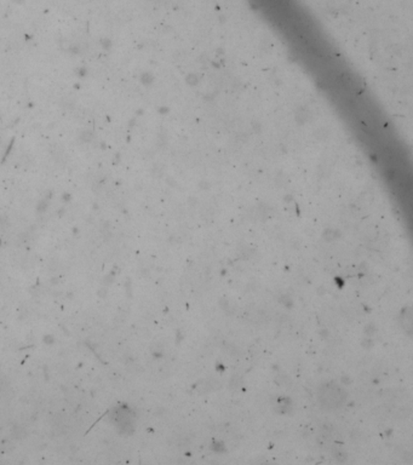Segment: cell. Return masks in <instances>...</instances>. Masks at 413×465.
<instances>
[{
	"mask_svg": "<svg viewBox=\"0 0 413 465\" xmlns=\"http://www.w3.org/2000/svg\"><path fill=\"white\" fill-rule=\"evenodd\" d=\"M319 401L322 408L327 411H335L341 407L346 401V392L336 383H325L319 389Z\"/></svg>",
	"mask_w": 413,
	"mask_h": 465,
	"instance_id": "cell-1",
	"label": "cell"
}]
</instances>
